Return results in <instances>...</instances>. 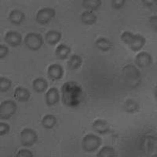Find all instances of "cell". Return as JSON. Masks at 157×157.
Here are the masks:
<instances>
[{
	"label": "cell",
	"instance_id": "cell-1",
	"mask_svg": "<svg viewBox=\"0 0 157 157\" xmlns=\"http://www.w3.org/2000/svg\"><path fill=\"white\" fill-rule=\"evenodd\" d=\"M120 39L125 43L130 50L134 52H138L144 47L146 43V39L138 34H134L133 32L125 31L120 36Z\"/></svg>",
	"mask_w": 157,
	"mask_h": 157
},
{
	"label": "cell",
	"instance_id": "cell-2",
	"mask_svg": "<svg viewBox=\"0 0 157 157\" xmlns=\"http://www.w3.org/2000/svg\"><path fill=\"white\" fill-rule=\"evenodd\" d=\"M62 101L65 105L72 106L74 101L80 96V87L75 82H68L62 86Z\"/></svg>",
	"mask_w": 157,
	"mask_h": 157
},
{
	"label": "cell",
	"instance_id": "cell-3",
	"mask_svg": "<svg viewBox=\"0 0 157 157\" xmlns=\"http://www.w3.org/2000/svg\"><path fill=\"white\" fill-rule=\"evenodd\" d=\"M102 139L99 136L94 134H88L82 138V147L85 152H93L100 148Z\"/></svg>",
	"mask_w": 157,
	"mask_h": 157
},
{
	"label": "cell",
	"instance_id": "cell-4",
	"mask_svg": "<svg viewBox=\"0 0 157 157\" xmlns=\"http://www.w3.org/2000/svg\"><path fill=\"white\" fill-rule=\"evenodd\" d=\"M24 43L25 47L32 51L39 50L43 46L44 39L43 36L36 32H29L25 36L24 39Z\"/></svg>",
	"mask_w": 157,
	"mask_h": 157
},
{
	"label": "cell",
	"instance_id": "cell-5",
	"mask_svg": "<svg viewBox=\"0 0 157 157\" xmlns=\"http://www.w3.org/2000/svg\"><path fill=\"white\" fill-rule=\"evenodd\" d=\"M17 105L13 100H6L0 105V119L2 120H9L16 113Z\"/></svg>",
	"mask_w": 157,
	"mask_h": 157
},
{
	"label": "cell",
	"instance_id": "cell-6",
	"mask_svg": "<svg viewBox=\"0 0 157 157\" xmlns=\"http://www.w3.org/2000/svg\"><path fill=\"white\" fill-rule=\"evenodd\" d=\"M38 134L34 130L25 128L21 132V143L25 147H32L37 142Z\"/></svg>",
	"mask_w": 157,
	"mask_h": 157
},
{
	"label": "cell",
	"instance_id": "cell-7",
	"mask_svg": "<svg viewBox=\"0 0 157 157\" xmlns=\"http://www.w3.org/2000/svg\"><path fill=\"white\" fill-rule=\"evenodd\" d=\"M56 15V10L54 8L44 7L39 10L36 13V21L40 25H47L54 19Z\"/></svg>",
	"mask_w": 157,
	"mask_h": 157
},
{
	"label": "cell",
	"instance_id": "cell-8",
	"mask_svg": "<svg viewBox=\"0 0 157 157\" xmlns=\"http://www.w3.org/2000/svg\"><path fill=\"white\" fill-rule=\"evenodd\" d=\"M135 64L140 68H145L152 64L153 59L151 54L146 51L139 52L135 57Z\"/></svg>",
	"mask_w": 157,
	"mask_h": 157
},
{
	"label": "cell",
	"instance_id": "cell-9",
	"mask_svg": "<svg viewBox=\"0 0 157 157\" xmlns=\"http://www.w3.org/2000/svg\"><path fill=\"white\" fill-rule=\"evenodd\" d=\"M4 40L10 47H17L21 44L23 39L19 32H15V31H9L6 33L4 36Z\"/></svg>",
	"mask_w": 157,
	"mask_h": 157
},
{
	"label": "cell",
	"instance_id": "cell-10",
	"mask_svg": "<svg viewBox=\"0 0 157 157\" xmlns=\"http://www.w3.org/2000/svg\"><path fill=\"white\" fill-rule=\"evenodd\" d=\"M47 75L51 80H59L64 75V68L61 64H51L47 68Z\"/></svg>",
	"mask_w": 157,
	"mask_h": 157
},
{
	"label": "cell",
	"instance_id": "cell-11",
	"mask_svg": "<svg viewBox=\"0 0 157 157\" xmlns=\"http://www.w3.org/2000/svg\"><path fill=\"white\" fill-rule=\"evenodd\" d=\"M60 92L56 87H51L45 94V101L48 106H54L60 101Z\"/></svg>",
	"mask_w": 157,
	"mask_h": 157
},
{
	"label": "cell",
	"instance_id": "cell-12",
	"mask_svg": "<svg viewBox=\"0 0 157 157\" xmlns=\"http://www.w3.org/2000/svg\"><path fill=\"white\" fill-rule=\"evenodd\" d=\"M93 129L98 134H106L110 130V125L106 120L102 119H98L93 123Z\"/></svg>",
	"mask_w": 157,
	"mask_h": 157
},
{
	"label": "cell",
	"instance_id": "cell-13",
	"mask_svg": "<svg viewBox=\"0 0 157 157\" xmlns=\"http://www.w3.org/2000/svg\"><path fill=\"white\" fill-rule=\"evenodd\" d=\"M15 99L19 102H26L30 99L31 93L28 89L23 86H17L13 92Z\"/></svg>",
	"mask_w": 157,
	"mask_h": 157
},
{
	"label": "cell",
	"instance_id": "cell-14",
	"mask_svg": "<svg viewBox=\"0 0 157 157\" xmlns=\"http://www.w3.org/2000/svg\"><path fill=\"white\" fill-rule=\"evenodd\" d=\"M62 35L57 30H50L45 35V41L50 46H54L61 41Z\"/></svg>",
	"mask_w": 157,
	"mask_h": 157
},
{
	"label": "cell",
	"instance_id": "cell-15",
	"mask_svg": "<svg viewBox=\"0 0 157 157\" xmlns=\"http://www.w3.org/2000/svg\"><path fill=\"white\" fill-rule=\"evenodd\" d=\"M48 82L46 78H43V77H39V78H36V79L33 80L32 82V88L36 91V93L42 94L44 93L47 90L48 88Z\"/></svg>",
	"mask_w": 157,
	"mask_h": 157
},
{
	"label": "cell",
	"instance_id": "cell-16",
	"mask_svg": "<svg viewBox=\"0 0 157 157\" xmlns=\"http://www.w3.org/2000/svg\"><path fill=\"white\" fill-rule=\"evenodd\" d=\"M25 19V15L21 10L17 9L12 10L9 13L10 21L15 25H19L24 22Z\"/></svg>",
	"mask_w": 157,
	"mask_h": 157
},
{
	"label": "cell",
	"instance_id": "cell-17",
	"mask_svg": "<svg viewBox=\"0 0 157 157\" xmlns=\"http://www.w3.org/2000/svg\"><path fill=\"white\" fill-rule=\"evenodd\" d=\"M95 46L100 50L103 52H107L113 47V43L110 39L105 37H100L96 39Z\"/></svg>",
	"mask_w": 157,
	"mask_h": 157
},
{
	"label": "cell",
	"instance_id": "cell-18",
	"mask_svg": "<svg viewBox=\"0 0 157 157\" xmlns=\"http://www.w3.org/2000/svg\"><path fill=\"white\" fill-rule=\"evenodd\" d=\"M71 54V48L65 44L58 45L55 49V55L59 60H65Z\"/></svg>",
	"mask_w": 157,
	"mask_h": 157
},
{
	"label": "cell",
	"instance_id": "cell-19",
	"mask_svg": "<svg viewBox=\"0 0 157 157\" xmlns=\"http://www.w3.org/2000/svg\"><path fill=\"white\" fill-rule=\"evenodd\" d=\"M80 20L84 25H92L97 22L98 17L93 11L86 10L81 14Z\"/></svg>",
	"mask_w": 157,
	"mask_h": 157
},
{
	"label": "cell",
	"instance_id": "cell-20",
	"mask_svg": "<svg viewBox=\"0 0 157 157\" xmlns=\"http://www.w3.org/2000/svg\"><path fill=\"white\" fill-rule=\"evenodd\" d=\"M57 123V120L55 116L52 114L45 115L41 120L42 126L47 130L54 128Z\"/></svg>",
	"mask_w": 157,
	"mask_h": 157
},
{
	"label": "cell",
	"instance_id": "cell-21",
	"mask_svg": "<svg viewBox=\"0 0 157 157\" xmlns=\"http://www.w3.org/2000/svg\"><path fill=\"white\" fill-rule=\"evenodd\" d=\"M82 64V58L78 54L71 55L68 61V68L70 70H76L81 67Z\"/></svg>",
	"mask_w": 157,
	"mask_h": 157
},
{
	"label": "cell",
	"instance_id": "cell-22",
	"mask_svg": "<svg viewBox=\"0 0 157 157\" xmlns=\"http://www.w3.org/2000/svg\"><path fill=\"white\" fill-rule=\"evenodd\" d=\"M117 156L116 150L112 146H104L99 150L97 154V157H116Z\"/></svg>",
	"mask_w": 157,
	"mask_h": 157
},
{
	"label": "cell",
	"instance_id": "cell-23",
	"mask_svg": "<svg viewBox=\"0 0 157 157\" xmlns=\"http://www.w3.org/2000/svg\"><path fill=\"white\" fill-rule=\"evenodd\" d=\"M102 4L101 0H83L82 6L90 11L97 10Z\"/></svg>",
	"mask_w": 157,
	"mask_h": 157
},
{
	"label": "cell",
	"instance_id": "cell-24",
	"mask_svg": "<svg viewBox=\"0 0 157 157\" xmlns=\"http://www.w3.org/2000/svg\"><path fill=\"white\" fill-rule=\"evenodd\" d=\"M12 86V81L6 77L0 78V91L2 93L7 92Z\"/></svg>",
	"mask_w": 157,
	"mask_h": 157
},
{
	"label": "cell",
	"instance_id": "cell-25",
	"mask_svg": "<svg viewBox=\"0 0 157 157\" xmlns=\"http://www.w3.org/2000/svg\"><path fill=\"white\" fill-rule=\"evenodd\" d=\"M138 108V105H137V102L135 101L132 100V99H130V100H127L125 103V105H124V109L128 113H132L136 111Z\"/></svg>",
	"mask_w": 157,
	"mask_h": 157
},
{
	"label": "cell",
	"instance_id": "cell-26",
	"mask_svg": "<svg viewBox=\"0 0 157 157\" xmlns=\"http://www.w3.org/2000/svg\"><path fill=\"white\" fill-rule=\"evenodd\" d=\"M17 157H33V153L32 151L27 148H22L19 150L16 155Z\"/></svg>",
	"mask_w": 157,
	"mask_h": 157
},
{
	"label": "cell",
	"instance_id": "cell-27",
	"mask_svg": "<svg viewBox=\"0 0 157 157\" xmlns=\"http://www.w3.org/2000/svg\"><path fill=\"white\" fill-rule=\"evenodd\" d=\"M10 130V127L6 123H0V135L4 136L7 134Z\"/></svg>",
	"mask_w": 157,
	"mask_h": 157
},
{
	"label": "cell",
	"instance_id": "cell-28",
	"mask_svg": "<svg viewBox=\"0 0 157 157\" xmlns=\"http://www.w3.org/2000/svg\"><path fill=\"white\" fill-rule=\"evenodd\" d=\"M125 0H113L112 1V7L115 10H120L125 4Z\"/></svg>",
	"mask_w": 157,
	"mask_h": 157
},
{
	"label": "cell",
	"instance_id": "cell-29",
	"mask_svg": "<svg viewBox=\"0 0 157 157\" xmlns=\"http://www.w3.org/2000/svg\"><path fill=\"white\" fill-rule=\"evenodd\" d=\"M10 52V49L6 45L1 44L0 45V58L3 59L8 55Z\"/></svg>",
	"mask_w": 157,
	"mask_h": 157
},
{
	"label": "cell",
	"instance_id": "cell-30",
	"mask_svg": "<svg viewBox=\"0 0 157 157\" xmlns=\"http://www.w3.org/2000/svg\"><path fill=\"white\" fill-rule=\"evenodd\" d=\"M156 20H157V17L155 16H152L151 17L149 18V24L151 25V27L153 29H155L156 31Z\"/></svg>",
	"mask_w": 157,
	"mask_h": 157
},
{
	"label": "cell",
	"instance_id": "cell-31",
	"mask_svg": "<svg viewBox=\"0 0 157 157\" xmlns=\"http://www.w3.org/2000/svg\"><path fill=\"white\" fill-rule=\"evenodd\" d=\"M155 2H156L155 1H145V0H143L142 3L144 4L146 6H151L153 5Z\"/></svg>",
	"mask_w": 157,
	"mask_h": 157
}]
</instances>
